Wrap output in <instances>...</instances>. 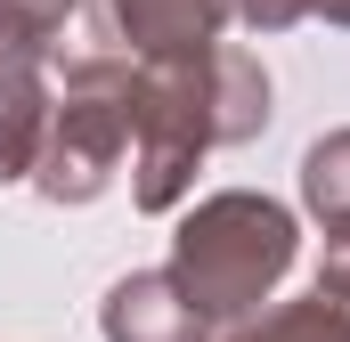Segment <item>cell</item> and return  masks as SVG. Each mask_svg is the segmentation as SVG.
I'll use <instances>...</instances> for the list:
<instances>
[{"label":"cell","mask_w":350,"mask_h":342,"mask_svg":"<svg viewBox=\"0 0 350 342\" xmlns=\"http://www.w3.org/2000/svg\"><path fill=\"white\" fill-rule=\"evenodd\" d=\"M269 131V74L245 41L131 57V204L179 212L196 163Z\"/></svg>","instance_id":"6da1fadb"},{"label":"cell","mask_w":350,"mask_h":342,"mask_svg":"<svg viewBox=\"0 0 350 342\" xmlns=\"http://www.w3.org/2000/svg\"><path fill=\"white\" fill-rule=\"evenodd\" d=\"M301 261L293 212L261 187H220L204 196L172 237V285L187 310L204 318V334H228L245 318H261V302L285 285V269Z\"/></svg>","instance_id":"7a4b0ae2"},{"label":"cell","mask_w":350,"mask_h":342,"mask_svg":"<svg viewBox=\"0 0 350 342\" xmlns=\"http://www.w3.org/2000/svg\"><path fill=\"white\" fill-rule=\"evenodd\" d=\"M131 155V57L122 49H82L57 74V106L41 131L33 196L41 204H98Z\"/></svg>","instance_id":"3957f363"},{"label":"cell","mask_w":350,"mask_h":342,"mask_svg":"<svg viewBox=\"0 0 350 342\" xmlns=\"http://www.w3.org/2000/svg\"><path fill=\"white\" fill-rule=\"evenodd\" d=\"M49 106H57L49 41L0 25V187H8V179H33V163H41V131H49Z\"/></svg>","instance_id":"277c9868"},{"label":"cell","mask_w":350,"mask_h":342,"mask_svg":"<svg viewBox=\"0 0 350 342\" xmlns=\"http://www.w3.org/2000/svg\"><path fill=\"white\" fill-rule=\"evenodd\" d=\"M228 25H237V0H106V41H122V57L212 49Z\"/></svg>","instance_id":"5b68a950"},{"label":"cell","mask_w":350,"mask_h":342,"mask_svg":"<svg viewBox=\"0 0 350 342\" xmlns=\"http://www.w3.org/2000/svg\"><path fill=\"white\" fill-rule=\"evenodd\" d=\"M98 334L106 342H212L204 318L187 310V293L172 285V269H131L106 285L98 302Z\"/></svg>","instance_id":"8992f818"},{"label":"cell","mask_w":350,"mask_h":342,"mask_svg":"<svg viewBox=\"0 0 350 342\" xmlns=\"http://www.w3.org/2000/svg\"><path fill=\"white\" fill-rule=\"evenodd\" d=\"M220 342H350V310H334L326 293H301V302H277L261 318L228 326Z\"/></svg>","instance_id":"52a82bcc"},{"label":"cell","mask_w":350,"mask_h":342,"mask_svg":"<svg viewBox=\"0 0 350 342\" xmlns=\"http://www.w3.org/2000/svg\"><path fill=\"white\" fill-rule=\"evenodd\" d=\"M301 204H310L326 228L350 220V131L310 139V155H301Z\"/></svg>","instance_id":"ba28073f"},{"label":"cell","mask_w":350,"mask_h":342,"mask_svg":"<svg viewBox=\"0 0 350 342\" xmlns=\"http://www.w3.org/2000/svg\"><path fill=\"white\" fill-rule=\"evenodd\" d=\"M74 8H82V0H0V25H8V33H33V41L57 49V33L74 25Z\"/></svg>","instance_id":"9c48e42d"},{"label":"cell","mask_w":350,"mask_h":342,"mask_svg":"<svg viewBox=\"0 0 350 342\" xmlns=\"http://www.w3.org/2000/svg\"><path fill=\"white\" fill-rule=\"evenodd\" d=\"M310 293H326L334 310H350V220L326 228V253H318V285Z\"/></svg>","instance_id":"30bf717a"},{"label":"cell","mask_w":350,"mask_h":342,"mask_svg":"<svg viewBox=\"0 0 350 342\" xmlns=\"http://www.w3.org/2000/svg\"><path fill=\"white\" fill-rule=\"evenodd\" d=\"M310 16V0H237V25H253V33H293Z\"/></svg>","instance_id":"8fae6325"},{"label":"cell","mask_w":350,"mask_h":342,"mask_svg":"<svg viewBox=\"0 0 350 342\" xmlns=\"http://www.w3.org/2000/svg\"><path fill=\"white\" fill-rule=\"evenodd\" d=\"M310 16H326V25H342V33H350V0H310Z\"/></svg>","instance_id":"7c38bea8"}]
</instances>
